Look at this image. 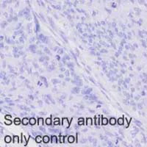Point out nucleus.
<instances>
[{
    "instance_id": "13",
    "label": "nucleus",
    "mask_w": 147,
    "mask_h": 147,
    "mask_svg": "<svg viewBox=\"0 0 147 147\" xmlns=\"http://www.w3.org/2000/svg\"><path fill=\"white\" fill-rule=\"evenodd\" d=\"M119 124H123V119H119Z\"/></svg>"
},
{
    "instance_id": "5",
    "label": "nucleus",
    "mask_w": 147,
    "mask_h": 147,
    "mask_svg": "<svg viewBox=\"0 0 147 147\" xmlns=\"http://www.w3.org/2000/svg\"><path fill=\"white\" fill-rule=\"evenodd\" d=\"M110 124H112V125H113V124H115V119H113V118H112V119H110Z\"/></svg>"
},
{
    "instance_id": "17",
    "label": "nucleus",
    "mask_w": 147,
    "mask_h": 147,
    "mask_svg": "<svg viewBox=\"0 0 147 147\" xmlns=\"http://www.w3.org/2000/svg\"><path fill=\"white\" fill-rule=\"evenodd\" d=\"M65 74H66L67 76H69V71H66V72H65Z\"/></svg>"
},
{
    "instance_id": "16",
    "label": "nucleus",
    "mask_w": 147,
    "mask_h": 147,
    "mask_svg": "<svg viewBox=\"0 0 147 147\" xmlns=\"http://www.w3.org/2000/svg\"><path fill=\"white\" fill-rule=\"evenodd\" d=\"M108 144H109V146H113L112 143H111V142H108Z\"/></svg>"
},
{
    "instance_id": "1",
    "label": "nucleus",
    "mask_w": 147,
    "mask_h": 147,
    "mask_svg": "<svg viewBox=\"0 0 147 147\" xmlns=\"http://www.w3.org/2000/svg\"><path fill=\"white\" fill-rule=\"evenodd\" d=\"M43 140H44V143H48L49 141V138L48 136H44V138H43Z\"/></svg>"
},
{
    "instance_id": "11",
    "label": "nucleus",
    "mask_w": 147,
    "mask_h": 147,
    "mask_svg": "<svg viewBox=\"0 0 147 147\" xmlns=\"http://www.w3.org/2000/svg\"><path fill=\"white\" fill-rule=\"evenodd\" d=\"M36 141L38 143H40V141H41V138H40V136H38V137H37Z\"/></svg>"
},
{
    "instance_id": "19",
    "label": "nucleus",
    "mask_w": 147,
    "mask_h": 147,
    "mask_svg": "<svg viewBox=\"0 0 147 147\" xmlns=\"http://www.w3.org/2000/svg\"><path fill=\"white\" fill-rule=\"evenodd\" d=\"M66 81H69V78H66V80H65Z\"/></svg>"
},
{
    "instance_id": "2",
    "label": "nucleus",
    "mask_w": 147,
    "mask_h": 147,
    "mask_svg": "<svg viewBox=\"0 0 147 147\" xmlns=\"http://www.w3.org/2000/svg\"><path fill=\"white\" fill-rule=\"evenodd\" d=\"M90 91H92V88H89V89H88L87 90H83V92H82V93H83V94H90Z\"/></svg>"
},
{
    "instance_id": "4",
    "label": "nucleus",
    "mask_w": 147,
    "mask_h": 147,
    "mask_svg": "<svg viewBox=\"0 0 147 147\" xmlns=\"http://www.w3.org/2000/svg\"><path fill=\"white\" fill-rule=\"evenodd\" d=\"M52 143H53V144H55V143H57V138L55 137V136H52Z\"/></svg>"
},
{
    "instance_id": "3",
    "label": "nucleus",
    "mask_w": 147,
    "mask_h": 147,
    "mask_svg": "<svg viewBox=\"0 0 147 147\" xmlns=\"http://www.w3.org/2000/svg\"><path fill=\"white\" fill-rule=\"evenodd\" d=\"M10 140H11V138H10V136H6V138H5V142L10 143Z\"/></svg>"
},
{
    "instance_id": "8",
    "label": "nucleus",
    "mask_w": 147,
    "mask_h": 147,
    "mask_svg": "<svg viewBox=\"0 0 147 147\" xmlns=\"http://www.w3.org/2000/svg\"><path fill=\"white\" fill-rule=\"evenodd\" d=\"M72 92H73V93H75V94H77V93H78L79 92V89L77 88H74L72 90Z\"/></svg>"
},
{
    "instance_id": "10",
    "label": "nucleus",
    "mask_w": 147,
    "mask_h": 147,
    "mask_svg": "<svg viewBox=\"0 0 147 147\" xmlns=\"http://www.w3.org/2000/svg\"><path fill=\"white\" fill-rule=\"evenodd\" d=\"M102 124H107V119H103V120H102Z\"/></svg>"
},
{
    "instance_id": "12",
    "label": "nucleus",
    "mask_w": 147,
    "mask_h": 147,
    "mask_svg": "<svg viewBox=\"0 0 147 147\" xmlns=\"http://www.w3.org/2000/svg\"><path fill=\"white\" fill-rule=\"evenodd\" d=\"M21 123V121L19 120V119H16L15 120V124H20Z\"/></svg>"
},
{
    "instance_id": "7",
    "label": "nucleus",
    "mask_w": 147,
    "mask_h": 147,
    "mask_svg": "<svg viewBox=\"0 0 147 147\" xmlns=\"http://www.w3.org/2000/svg\"><path fill=\"white\" fill-rule=\"evenodd\" d=\"M74 138L73 137V136H70V137H69V141L70 143H72V142H74Z\"/></svg>"
},
{
    "instance_id": "6",
    "label": "nucleus",
    "mask_w": 147,
    "mask_h": 147,
    "mask_svg": "<svg viewBox=\"0 0 147 147\" xmlns=\"http://www.w3.org/2000/svg\"><path fill=\"white\" fill-rule=\"evenodd\" d=\"M30 124H35V119H30Z\"/></svg>"
},
{
    "instance_id": "9",
    "label": "nucleus",
    "mask_w": 147,
    "mask_h": 147,
    "mask_svg": "<svg viewBox=\"0 0 147 147\" xmlns=\"http://www.w3.org/2000/svg\"><path fill=\"white\" fill-rule=\"evenodd\" d=\"M22 122H23V124H24V125H26V124H27V123H28V120H27V119H24Z\"/></svg>"
},
{
    "instance_id": "14",
    "label": "nucleus",
    "mask_w": 147,
    "mask_h": 147,
    "mask_svg": "<svg viewBox=\"0 0 147 147\" xmlns=\"http://www.w3.org/2000/svg\"><path fill=\"white\" fill-rule=\"evenodd\" d=\"M47 124H51V120L49 119H47Z\"/></svg>"
},
{
    "instance_id": "15",
    "label": "nucleus",
    "mask_w": 147,
    "mask_h": 147,
    "mask_svg": "<svg viewBox=\"0 0 147 147\" xmlns=\"http://www.w3.org/2000/svg\"><path fill=\"white\" fill-rule=\"evenodd\" d=\"M40 130L43 131V132H46V129H45L43 128V127H40Z\"/></svg>"
},
{
    "instance_id": "18",
    "label": "nucleus",
    "mask_w": 147,
    "mask_h": 147,
    "mask_svg": "<svg viewBox=\"0 0 147 147\" xmlns=\"http://www.w3.org/2000/svg\"><path fill=\"white\" fill-rule=\"evenodd\" d=\"M39 114H40V115H44V113H39Z\"/></svg>"
}]
</instances>
